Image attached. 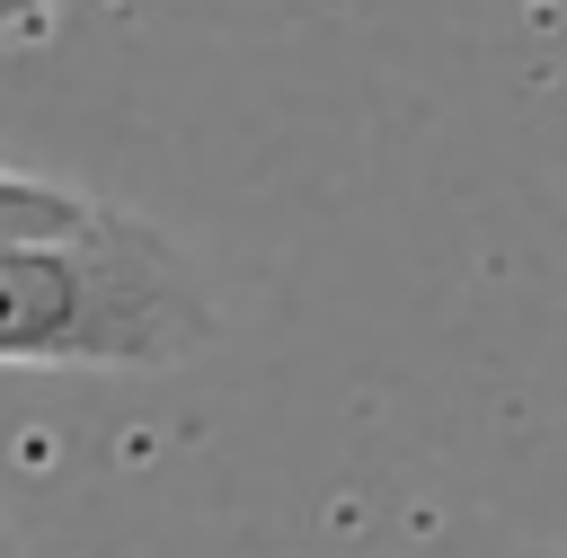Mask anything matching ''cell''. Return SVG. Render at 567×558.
<instances>
[{"instance_id":"obj_1","label":"cell","mask_w":567,"mask_h":558,"mask_svg":"<svg viewBox=\"0 0 567 558\" xmlns=\"http://www.w3.org/2000/svg\"><path fill=\"white\" fill-rule=\"evenodd\" d=\"M213 345V301L168 230L97 204L62 239L0 248V363L168 372Z\"/></svg>"},{"instance_id":"obj_4","label":"cell","mask_w":567,"mask_h":558,"mask_svg":"<svg viewBox=\"0 0 567 558\" xmlns=\"http://www.w3.org/2000/svg\"><path fill=\"white\" fill-rule=\"evenodd\" d=\"M0 558H9V540H0Z\"/></svg>"},{"instance_id":"obj_3","label":"cell","mask_w":567,"mask_h":558,"mask_svg":"<svg viewBox=\"0 0 567 558\" xmlns=\"http://www.w3.org/2000/svg\"><path fill=\"white\" fill-rule=\"evenodd\" d=\"M62 9H71V0H0V53L44 44V35L62 27Z\"/></svg>"},{"instance_id":"obj_2","label":"cell","mask_w":567,"mask_h":558,"mask_svg":"<svg viewBox=\"0 0 567 558\" xmlns=\"http://www.w3.org/2000/svg\"><path fill=\"white\" fill-rule=\"evenodd\" d=\"M97 213V195L80 186H53V177H27V168H0V248H27V239H62Z\"/></svg>"}]
</instances>
